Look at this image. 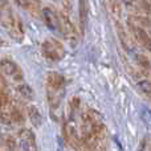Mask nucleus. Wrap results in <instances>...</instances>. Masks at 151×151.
I'll return each instance as SVG.
<instances>
[{
  "mask_svg": "<svg viewBox=\"0 0 151 151\" xmlns=\"http://www.w3.org/2000/svg\"><path fill=\"white\" fill-rule=\"evenodd\" d=\"M0 24L8 31L9 36L16 41H21L24 37V29L21 20L13 13V9L7 1L0 0Z\"/></svg>",
  "mask_w": 151,
  "mask_h": 151,
  "instance_id": "1",
  "label": "nucleus"
},
{
  "mask_svg": "<svg viewBox=\"0 0 151 151\" xmlns=\"http://www.w3.org/2000/svg\"><path fill=\"white\" fill-rule=\"evenodd\" d=\"M41 52L44 57L49 61H60L65 56V50L60 41L55 39H48L42 42L41 45Z\"/></svg>",
  "mask_w": 151,
  "mask_h": 151,
  "instance_id": "2",
  "label": "nucleus"
},
{
  "mask_svg": "<svg viewBox=\"0 0 151 151\" xmlns=\"http://www.w3.org/2000/svg\"><path fill=\"white\" fill-rule=\"evenodd\" d=\"M127 25L131 31V35L135 39V41L138 42L141 47L146 48L147 50H151V37L150 35L142 28V25H139L135 20H134L133 16L127 19Z\"/></svg>",
  "mask_w": 151,
  "mask_h": 151,
  "instance_id": "3",
  "label": "nucleus"
},
{
  "mask_svg": "<svg viewBox=\"0 0 151 151\" xmlns=\"http://www.w3.org/2000/svg\"><path fill=\"white\" fill-rule=\"evenodd\" d=\"M58 21H60V33L69 41H77V31L68 15H65L64 12H58Z\"/></svg>",
  "mask_w": 151,
  "mask_h": 151,
  "instance_id": "4",
  "label": "nucleus"
},
{
  "mask_svg": "<svg viewBox=\"0 0 151 151\" xmlns=\"http://www.w3.org/2000/svg\"><path fill=\"white\" fill-rule=\"evenodd\" d=\"M0 69L7 77H11L16 82L23 81V72L15 61L9 60V58H3L0 61Z\"/></svg>",
  "mask_w": 151,
  "mask_h": 151,
  "instance_id": "5",
  "label": "nucleus"
},
{
  "mask_svg": "<svg viewBox=\"0 0 151 151\" xmlns=\"http://www.w3.org/2000/svg\"><path fill=\"white\" fill-rule=\"evenodd\" d=\"M19 151H39L36 146V139L31 130L24 129L19 134Z\"/></svg>",
  "mask_w": 151,
  "mask_h": 151,
  "instance_id": "6",
  "label": "nucleus"
},
{
  "mask_svg": "<svg viewBox=\"0 0 151 151\" xmlns=\"http://www.w3.org/2000/svg\"><path fill=\"white\" fill-rule=\"evenodd\" d=\"M45 86L47 91H64L65 78L57 72H49L45 76Z\"/></svg>",
  "mask_w": 151,
  "mask_h": 151,
  "instance_id": "7",
  "label": "nucleus"
},
{
  "mask_svg": "<svg viewBox=\"0 0 151 151\" xmlns=\"http://www.w3.org/2000/svg\"><path fill=\"white\" fill-rule=\"evenodd\" d=\"M41 17L45 25L53 32H60V21H58V13L55 12L52 8L45 7L41 9Z\"/></svg>",
  "mask_w": 151,
  "mask_h": 151,
  "instance_id": "8",
  "label": "nucleus"
},
{
  "mask_svg": "<svg viewBox=\"0 0 151 151\" xmlns=\"http://www.w3.org/2000/svg\"><path fill=\"white\" fill-rule=\"evenodd\" d=\"M88 13H89L88 0H78V15H80V27L82 33L85 31L86 23H88Z\"/></svg>",
  "mask_w": 151,
  "mask_h": 151,
  "instance_id": "9",
  "label": "nucleus"
},
{
  "mask_svg": "<svg viewBox=\"0 0 151 151\" xmlns=\"http://www.w3.org/2000/svg\"><path fill=\"white\" fill-rule=\"evenodd\" d=\"M27 113H28V118L31 121V123L35 127H40L42 123V115L40 113V110L33 105H28L27 106Z\"/></svg>",
  "mask_w": 151,
  "mask_h": 151,
  "instance_id": "10",
  "label": "nucleus"
},
{
  "mask_svg": "<svg viewBox=\"0 0 151 151\" xmlns=\"http://www.w3.org/2000/svg\"><path fill=\"white\" fill-rule=\"evenodd\" d=\"M109 8L113 17L115 20H119L122 16V3L119 0H109Z\"/></svg>",
  "mask_w": 151,
  "mask_h": 151,
  "instance_id": "11",
  "label": "nucleus"
},
{
  "mask_svg": "<svg viewBox=\"0 0 151 151\" xmlns=\"http://www.w3.org/2000/svg\"><path fill=\"white\" fill-rule=\"evenodd\" d=\"M137 89L146 97H151V82L147 80H141L137 83Z\"/></svg>",
  "mask_w": 151,
  "mask_h": 151,
  "instance_id": "12",
  "label": "nucleus"
},
{
  "mask_svg": "<svg viewBox=\"0 0 151 151\" xmlns=\"http://www.w3.org/2000/svg\"><path fill=\"white\" fill-rule=\"evenodd\" d=\"M17 91H19V93H20L25 99H28V101L33 99V90H32L31 86L25 85V83H23V85H19V86H17Z\"/></svg>",
  "mask_w": 151,
  "mask_h": 151,
  "instance_id": "13",
  "label": "nucleus"
},
{
  "mask_svg": "<svg viewBox=\"0 0 151 151\" xmlns=\"http://www.w3.org/2000/svg\"><path fill=\"white\" fill-rule=\"evenodd\" d=\"M11 114H12V122L15 123H23L24 122V115L20 111V109H17L16 106L12 105V109H11Z\"/></svg>",
  "mask_w": 151,
  "mask_h": 151,
  "instance_id": "14",
  "label": "nucleus"
},
{
  "mask_svg": "<svg viewBox=\"0 0 151 151\" xmlns=\"http://www.w3.org/2000/svg\"><path fill=\"white\" fill-rule=\"evenodd\" d=\"M135 61H137V64H138L139 68L145 69V70L150 69V61H149V58H147L146 56H143V55H137V56H135Z\"/></svg>",
  "mask_w": 151,
  "mask_h": 151,
  "instance_id": "15",
  "label": "nucleus"
},
{
  "mask_svg": "<svg viewBox=\"0 0 151 151\" xmlns=\"http://www.w3.org/2000/svg\"><path fill=\"white\" fill-rule=\"evenodd\" d=\"M9 106H12L9 96L4 90H0V107H9Z\"/></svg>",
  "mask_w": 151,
  "mask_h": 151,
  "instance_id": "16",
  "label": "nucleus"
},
{
  "mask_svg": "<svg viewBox=\"0 0 151 151\" xmlns=\"http://www.w3.org/2000/svg\"><path fill=\"white\" fill-rule=\"evenodd\" d=\"M16 147H17V143H16V141L13 138H7V150L9 151H15Z\"/></svg>",
  "mask_w": 151,
  "mask_h": 151,
  "instance_id": "17",
  "label": "nucleus"
},
{
  "mask_svg": "<svg viewBox=\"0 0 151 151\" xmlns=\"http://www.w3.org/2000/svg\"><path fill=\"white\" fill-rule=\"evenodd\" d=\"M15 1H16V4H17V5H20V7L27 8V7H28V3H29V0H15Z\"/></svg>",
  "mask_w": 151,
  "mask_h": 151,
  "instance_id": "18",
  "label": "nucleus"
},
{
  "mask_svg": "<svg viewBox=\"0 0 151 151\" xmlns=\"http://www.w3.org/2000/svg\"><path fill=\"white\" fill-rule=\"evenodd\" d=\"M64 1V5H65V8H69V0H63Z\"/></svg>",
  "mask_w": 151,
  "mask_h": 151,
  "instance_id": "19",
  "label": "nucleus"
},
{
  "mask_svg": "<svg viewBox=\"0 0 151 151\" xmlns=\"http://www.w3.org/2000/svg\"><path fill=\"white\" fill-rule=\"evenodd\" d=\"M0 151H5V150H4V149H3V147H1V146H0Z\"/></svg>",
  "mask_w": 151,
  "mask_h": 151,
  "instance_id": "20",
  "label": "nucleus"
}]
</instances>
